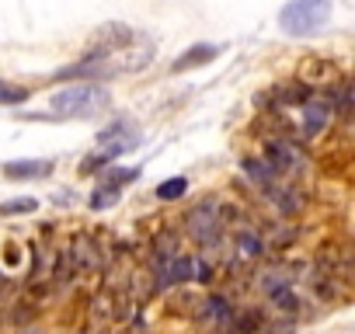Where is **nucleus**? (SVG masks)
<instances>
[{"instance_id":"1","label":"nucleus","mask_w":355,"mask_h":334,"mask_svg":"<svg viewBox=\"0 0 355 334\" xmlns=\"http://www.w3.org/2000/svg\"><path fill=\"white\" fill-rule=\"evenodd\" d=\"M108 91L101 84H91V80H80V84H70L67 91L53 94V115L56 118H94L108 108Z\"/></svg>"},{"instance_id":"12","label":"nucleus","mask_w":355,"mask_h":334,"mask_svg":"<svg viewBox=\"0 0 355 334\" xmlns=\"http://www.w3.org/2000/svg\"><path fill=\"white\" fill-rule=\"evenodd\" d=\"M139 178V167H105V175H101V188H122L129 182Z\"/></svg>"},{"instance_id":"19","label":"nucleus","mask_w":355,"mask_h":334,"mask_svg":"<svg viewBox=\"0 0 355 334\" xmlns=\"http://www.w3.org/2000/svg\"><path fill=\"white\" fill-rule=\"evenodd\" d=\"M35 199H15V202H4V206H0V213H4V216H15V213H35Z\"/></svg>"},{"instance_id":"2","label":"nucleus","mask_w":355,"mask_h":334,"mask_svg":"<svg viewBox=\"0 0 355 334\" xmlns=\"http://www.w3.org/2000/svg\"><path fill=\"white\" fill-rule=\"evenodd\" d=\"M132 146H139V129H136L132 122L119 118V122H112V125L98 136V150H94L91 157H84L80 171H84V175H94V171H101V167H108L115 157L129 153Z\"/></svg>"},{"instance_id":"18","label":"nucleus","mask_w":355,"mask_h":334,"mask_svg":"<svg viewBox=\"0 0 355 334\" xmlns=\"http://www.w3.org/2000/svg\"><path fill=\"white\" fill-rule=\"evenodd\" d=\"M115 202H119V192H115V188H98V192L91 195V209H98V213L108 209V206H115Z\"/></svg>"},{"instance_id":"15","label":"nucleus","mask_w":355,"mask_h":334,"mask_svg":"<svg viewBox=\"0 0 355 334\" xmlns=\"http://www.w3.org/2000/svg\"><path fill=\"white\" fill-rule=\"evenodd\" d=\"M73 279V258H70V247H63L60 254H56V268H53V282L63 289L67 282Z\"/></svg>"},{"instance_id":"13","label":"nucleus","mask_w":355,"mask_h":334,"mask_svg":"<svg viewBox=\"0 0 355 334\" xmlns=\"http://www.w3.org/2000/svg\"><path fill=\"white\" fill-rule=\"evenodd\" d=\"M237 254H241V258H261V254H265L261 237H258L254 230H248V227H244V230L237 234Z\"/></svg>"},{"instance_id":"14","label":"nucleus","mask_w":355,"mask_h":334,"mask_svg":"<svg viewBox=\"0 0 355 334\" xmlns=\"http://www.w3.org/2000/svg\"><path fill=\"white\" fill-rule=\"evenodd\" d=\"M185 192H189V178H182V175L157 185V199H160V202H174V199H182Z\"/></svg>"},{"instance_id":"17","label":"nucleus","mask_w":355,"mask_h":334,"mask_svg":"<svg viewBox=\"0 0 355 334\" xmlns=\"http://www.w3.org/2000/svg\"><path fill=\"white\" fill-rule=\"evenodd\" d=\"M268 299H272V306H279L282 313H296V310H300V299H296V292H293V285H286V289H279V292H272Z\"/></svg>"},{"instance_id":"16","label":"nucleus","mask_w":355,"mask_h":334,"mask_svg":"<svg viewBox=\"0 0 355 334\" xmlns=\"http://www.w3.org/2000/svg\"><path fill=\"white\" fill-rule=\"evenodd\" d=\"M21 101H28V87L0 80V105H21Z\"/></svg>"},{"instance_id":"5","label":"nucleus","mask_w":355,"mask_h":334,"mask_svg":"<svg viewBox=\"0 0 355 334\" xmlns=\"http://www.w3.org/2000/svg\"><path fill=\"white\" fill-rule=\"evenodd\" d=\"M300 112H303V136H306V139L320 136V132L331 125V118H334L331 98H310V101L300 105Z\"/></svg>"},{"instance_id":"7","label":"nucleus","mask_w":355,"mask_h":334,"mask_svg":"<svg viewBox=\"0 0 355 334\" xmlns=\"http://www.w3.org/2000/svg\"><path fill=\"white\" fill-rule=\"evenodd\" d=\"M220 53H223V46H206V42H199V46L185 49L182 56H178V60L171 63V73H185V70L206 67V63H213V60H216Z\"/></svg>"},{"instance_id":"11","label":"nucleus","mask_w":355,"mask_h":334,"mask_svg":"<svg viewBox=\"0 0 355 334\" xmlns=\"http://www.w3.org/2000/svg\"><path fill=\"white\" fill-rule=\"evenodd\" d=\"M178 251H182V237H178L174 230H160V234L153 237V261H167V258H174Z\"/></svg>"},{"instance_id":"6","label":"nucleus","mask_w":355,"mask_h":334,"mask_svg":"<svg viewBox=\"0 0 355 334\" xmlns=\"http://www.w3.org/2000/svg\"><path fill=\"white\" fill-rule=\"evenodd\" d=\"M268 98H272L275 108H300L303 101L313 98V87H310L306 80H286V84H279Z\"/></svg>"},{"instance_id":"10","label":"nucleus","mask_w":355,"mask_h":334,"mask_svg":"<svg viewBox=\"0 0 355 334\" xmlns=\"http://www.w3.org/2000/svg\"><path fill=\"white\" fill-rule=\"evenodd\" d=\"M241 167H244V175H248V178H251V182H254V185H258L261 192H265V188H268L272 182H279V175L272 171V167H268L265 160H254V157H248V160H244Z\"/></svg>"},{"instance_id":"9","label":"nucleus","mask_w":355,"mask_h":334,"mask_svg":"<svg viewBox=\"0 0 355 334\" xmlns=\"http://www.w3.org/2000/svg\"><path fill=\"white\" fill-rule=\"evenodd\" d=\"M234 313H237V310H234L223 296H209V299H206V317H213V320L220 324V331H223V334L234 327Z\"/></svg>"},{"instance_id":"3","label":"nucleus","mask_w":355,"mask_h":334,"mask_svg":"<svg viewBox=\"0 0 355 334\" xmlns=\"http://www.w3.org/2000/svg\"><path fill=\"white\" fill-rule=\"evenodd\" d=\"M331 18V0H289L279 11V28L286 35H317Z\"/></svg>"},{"instance_id":"4","label":"nucleus","mask_w":355,"mask_h":334,"mask_svg":"<svg viewBox=\"0 0 355 334\" xmlns=\"http://www.w3.org/2000/svg\"><path fill=\"white\" fill-rule=\"evenodd\" d=\"M185 227H189V237L196 244H202L206 251H213L220 244V202L216 199H202L189 209L185 216Z\"/></svg>"},{"instance_id":"8","label":"nucleus","mask_w":355,"mask_h":334,"mask_svg":"<svg viewBox=\"0 0 355 334\" xmlns=\"http://www.w3.org/2000/svg\"><path fill=\"white\" fill-rule=\"evenodd\" d=\"M53 160H11L4 164V178L11 182H32V178H49Z\"/></svg>"}]
</instances>
